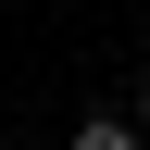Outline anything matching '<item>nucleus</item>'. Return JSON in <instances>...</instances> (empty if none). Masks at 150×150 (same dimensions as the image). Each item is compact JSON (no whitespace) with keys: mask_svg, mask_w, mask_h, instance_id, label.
<instances>
[{"mask_svg":"<svg viewBox=\"0 0 150 150\" xmlns=\"http://www.w3.org/2000/svg\"><path fill=\"white\" fill-rule=\"evenodd\" d=\"M138 125H150V75H138Z\"/></svg>","mask_w":150,"mask_h":150,"instance_id":"obj_2","label":"nucleus"},{"mask_svg":"<svg viewBox=\"0 0 150 150\" xmlns=\"http://www.w3.org/2000/svg\"><path fill=\"white\" fill-rule=\"evenodd\" d=\"M75 150H138V138H125V112H88V125H75Z\"/></svg>","mask_w":150,"mask_h":150,"instance_id":"obj_1","label":"nucleus"}]
</instances>
